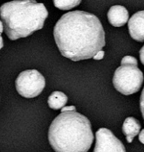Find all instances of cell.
Masks as SVG:
<instances>
[{
  "label": "cell",
  "mask_w": 144,
  "mask_h": 152,
  "mask_svg": "<svg viewBox=\"0 0 144 152\" xmlns=\"http://www.w3.org/2000/svg\"><path fill=\"white\" fill-rule=\"evenodd\" d=\"M61 55L73 61L92 58L105 45L100 20L90 13L75 11L64 14L53 31Z\"/></svg>",
  "instance_id": "1"
},
{
  "label": "cell",
  "mask_w": 144,
  "mask_h": 152,
  "mask_svg": "<svg viewBox=\"0 0 144 152\" xmlns=\"http://www.w3.org/2000/svg\"><path fill=\"white\" fill-rule=\"evenodd\" d=\"M48 137L55 152H87L94 139L90 122L77 111L60 113L52 121Z\"/></svg>",
  "instance_id": "2"
},
{
  "label": "cell",
  "mask_w": 144,
  "mask_h": 152,
  "mask_svg": "<svg viewBox=\"0 0 144 152\" xmlns=\"http://www.w3.org/2000/svg\"><path fill=\"white\" fill-rule=\"evenodd\" d=\"M49 13L35 0H14L0 7L3 29L10 40L26 37L43 28Z\"/></svg>",
  "instance_id": "3"
},
{
  "label": "cell",
  "mask_w": 144,
  "mask_h": 152,
  "mask_svg": "<svg viewBox=\"0 0 144 152\" xmlns=\"http://www.w3.org/2000/svg\"><path fill=\"white\" fill-rule=\"evenodd\" d=\"M143 78V74L137 66L124 64L116 69L113 77V84L120 93L129 96L139 91Z\"/></svg>",
  "instance_id": "4"
},
{
  "label": "cell",
  "mask_w": 144,
  "mask_h": 152,
  "mask_svg": "<svg viewBox=\"0 0 144 152\" xmlns=\"http://www.w3.org/2000/svg\"><path fill=\"white\" fill-rule=\"evenodd\" d=\"M16 89L20 96L32 99L39 96L43 90L46 81L43 75L36 69L23 71L16 79Z\"/></svg>",
  "instance_id": "5"
},
{
  "label": "cell",
  "mask_w": 144,
  "mask_h": 152,
  "mask_svg": "<svg viewBox=\"0 0 144 152\" xmlns=\"http://www.w3.org/2000/svg\"><path fill=\"white\" fill-rule=\"evenodd\" d=\"M96 139L93 152H126L123 142L107 128H99L96 133Z\"/></svg>",
  "instance_id": "6"
},
{
  "label": "cell",
  "mask_w": 144,
  "mask_h": 152,
  "mask_svg": "<svg viewBox=\"0 0 144 152\" xmlns=\"http://www.w3.org/2000/svg\"><path fill=\"white\" fill-rule=\"evenodd\" d=\"M132 38L138 42L144 41V11L135 13L128 23Z\"/></svg>",
  "instance_id": "7"
},
{
  "label": "cell",
  "mask_w": 144,
  "mask_h": 152,
  "mask_svg": "<svg viewBox=\"0 0 144 152\" xmlns=\"http://www.w3.org/2000/svg\"><path fill=\"white\" fill-rule=\"evenodd\" d=\"M129 11L122 5H114L108 12V19L111 25L114 27L123 26L129 20Z\"/></svg>",
  "instance_id": "8"
},
{
  "label": "cell",
  "mask_w": 144,
  "mask_h": 152,
  "mask_svg": "<svg viewBox=\"0 0 144 152\" xmlns=\"http://www.w3.org/2000/svg\"><path fill=\"white\" fill-rule=\"evenodd\" d=\"M141 129V125L139 121L134 117H128L124 121L123 125V134L126 137L128 142L131 143L133 139L139 134Z\"/></svg>",
  "instance_id": "9"
},
{
  "label": "cell",
  "mask_w": 144,
  "mask_h": 152,
  "mask_svg": "<svg viewBox=\"0 0 144 152\" xmlns=\"http://www.w3.org/2000/svg\"><path fill=\"white\" fill-rule=\"evenodd\" d=\"M67 96L64 93L55 91L49 96L48 99V104L53 110H59L64 107L67 103Z\"/></svg>",
  "instance_id": "10"
},
{
  "label": "cell",
  "mask_w": 144,
  "mask_h": 152,
  "mask_svg": "<svg viewBox=\"0 0 144 152\" xmlns=\"http://www.w3.org/2000/svg\"><path fill=\"white\" fill-rule=\"evenodd\" d=\"M82 0H53L54 5L60 10H70L78 6Z\"/></svg>",
  "instance_id": "11"
},
{
  "label": "cell",
  "mask_w": 144,
  "mask_h": 152,
  "mask_svg": "<svg viewBox=\"0 0 144 152\" xmlns=\"http://www.w3.org/2000/svg\"><path fill=\"white\" fill-rule=\"evenodd\" d=\"M124 64H133L137 66V61L134 57L132 56H125L121 61V65Z\"/></svg>",
  "instance_id": "12"
},
{
  "label": "cell",
  "mask_w": 144,
  "mask_h": 152,
  "mask_svg": "<svg viewBox=\"0 0 144 152\" xmlns=\"http://www.w3.org/2000/svg\"><path fill=\"white\" fill-rule=\"evenodd\" d=\"M140 108L141 113H142V116L144 119V87L142 93H141L140 99Z\"/></svg>",
  "instance_id": "13"
},
{
  "label": "cell",
  "mask_w": 144,
  "mask_h": 152,
  "mask_svg": "<svg viewBox=\"0 0 144 152\" xmlns=\"http://www.w3.org/2000/svg\"><path fill=\"white\" fill-rule=\"evenodd\" d=\"M3 31V24L1 21H0V49H2L4 46V43H3V39H2V36H1V34L2 33Z\"/></svg>",
  "instance_id": "14"
},
{
  "label": "cell",
  "mask_w": 144,
  "mask_h": 152,
  "mask_svg": "<svg viewBox=\"0 0 144 152\" xmlns=\"http://www.w3.org/2000/svg\"><path fill=\"white\" fill-rule=\"evenodd\" d=\"M65 111H76V108L75 106H64L61 108V112H65Z\"/></svg>",
  "instance_id": "15"
},
{
  "label": "cell",
  "mask_w": 144,
  "mask_h": 152,
  "mask_svg": "<svg viewBox=\"0 0 144 152\" xmlns=\"http://www.w3.org/2000/svg\"><path fill=\"white\" fill-rule=\"evenodd\" d=\"M104 55H105V52H104V51H102V50H101L100 52H98V53L93 57V59L97 60V61L102 59V58H103V57H104Z\"/></svg>",
  "instance_id": "16"
},
{
  "label": "cell",
  "mask_w": 144,
  "mask_h": 152,
  "mask_svg": "<svg viewBox=\"0 0 144 152\" xmlns=\"http://www.w3.org/2000/svg\"><path fill=\"white\" fill-rule=\"evenodd\" d=\"M140 59L141 63L144 65V46L140 50Z\"/></svg>",
  "instance_id": "17"
},
{
  "label": "cell",
  "mask_w": 144,
  "mask_h": 152,
  "mask_svg": "<svg viewBox=\"0 0 144 152\" xmlns=\"http://www.w3.org/2000/svg\"><path fill=\"white\" fill-rule=\"evenodd\" d=\"M139 140L141 143L144 144V129L142 130L140 133H139Z\"/></svg>",
  "instance_id": "18"
}]
</instances>
